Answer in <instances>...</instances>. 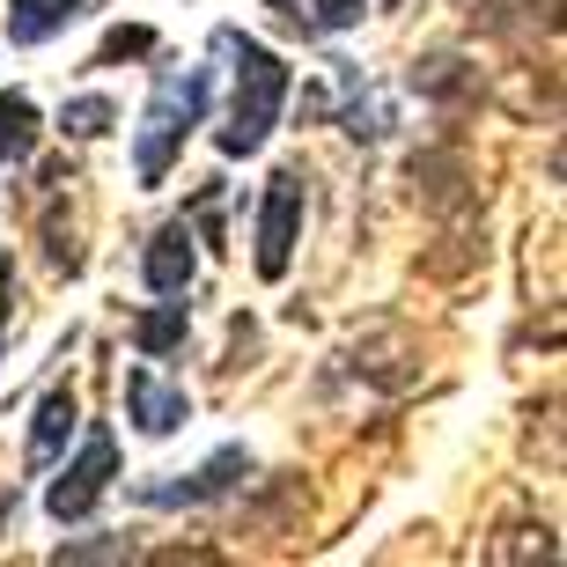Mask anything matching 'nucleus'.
<instances>
[{
    "label": "nucleus",
    "instance_id": "14",
    "mask_svg": "<svg viewBox=\"0 0 567 567\" xmlns=\"http://www.w3.org/2000/svg\"><path fill=\"white\" fill-rule=\"evenodd\" d=\"M111 126H118V104H111V96H66L60 104V133L66 141H104Z\"/></svg>",
    "mask_w": 567,
    "mask_h": 567
},
{
    "label": "nucleus",
    "instance_id": "8",
    "mask_svg": "<svg viewBox=\"0 0 567 567\" xmlns=\"http://www.w3.org/2000/svg\"><path fill=\"white\" fill-rule=\"evenodd\" d=\"M82 427V399H74V383H52L38 399V413H30V450H22V472L38 480V472H52V464L66 457V435Z\"/></svg>",
    "mask_w": 567,
    "mask_h": 567
},
{
    "label": "nucleus",
    "instance_id": "16",
    "mask_svg": "<svg viewBox=\"0 0 567 567\" xmlns=\"http://www.w3.org/2000/svg\"><path fill=\"white\" fill-rule=\"evenodd\" d=\"M530 553H538V560H560V546H553V524H516V530H502V538H494V546H486V560H530Z\"/></svg>",
    "mask_w": 567,
    "mask_h": 567
},
{
    "label": "nucleus",
    "instance_id": "2",
    "mask_svg": "<svg viewBox=\"0 0 567 567\" xmlns=\"http://www.w3.org/2000/svg\"><path fill=\"white\" fill-rule=\"evenodd\" d=\"M214 111V66H155L147 82V104H141V133H133V177L141 192H155L169 177V163L185 155V141L207 126Z\"/></svg>",
    "mask_w": 567,
    "mask_h": 567
},
{
    "label": "nucleus",
    "instance_id": "22",
    "mask_svg": "<svg viewBox=\"0 0 567 567\" xmlns=\"http://www.w3.org/2000/svg\"><path fill=\"white\" fill-rule=\"evenodd\" d=\"M383 8H399V0H383Z\"/></svg>",
    "mask_w": 567,
    "mask_h": 567
},
{
    "label": "nucleus",
    "instance_id": "12",
    "mask_svg": "<svg viewBox=\"0 0 567 567\" xmlns=\"http://www.w3.org/2000/svg\"><path fill=\"white\" fill-rule=\"evenodd\" d=\"M472 16H480V30H494V38H516V44H530L538 30L553 38V0H480Z\"/></svg>",
    "mask_w": 567,
    "mask_h": 567
},
{
    "label": "nucleus",
    "instance_id": "9",
    "mask_svg": "<svg viewBox=\"0 0 567 567\" xmlns=\"http://www.w3.org/2000/svg\"><path fill=\"white\" fill-rule=\"evenodd\" d=\"M185 332H192V302L185 295H155V310H141L126 324V339H133L141 361H169L177 347H185Z\"/></svg>",
    "mask_w": 567,
    "mask_h": 567
},
{
    "label": "nucleus",
    "instance_id": "17",
    "mask_svg": "<svg viewBox=\"0 0 567 567\" xmlns=\"http://www.w3.org/2000/svg\"><path fill=\"white\" fill-rule=\"evenodd\" d=\"M155 52V30L147 22H133V30H111L96 52H89V66H118V60H147Z\"/></svg>",
    "mask_w": 567,
    "mask_h": 567
},
{
    "label": "nucleus",
    "instance_id": "5",
    "mask_svg": "<svg viewBox=\"0 0 567 567\" xmlns=\"http://www.w3.org/2000/svg\"><path fill=\"white\" fill-rule=\"evenodd\" d=\"M111 486H118V435L96 421L82 435V450L60 457V480L44 486V516L52 524H82V516H96V502H104Z\"/></svg>",
    "mask_w": 567,
    "mask_h": 567
},
{
    "label": "nucleus",
    "instance_id": "4",
    "mask_svg": "<svg viewBox=\"0 0 567 567\" xmlns=\"http://www.w3.org/2000/svg\"><path fill=\"white\" fill-rule=\"evenodd\" d=\"M302 214H310V185H302V163H280L258 192V236H251V266L258 280H288L295 244H302Z\"/></svg>",
    "mask_w": 567,
    "mask_h": 567
},
{
    "label": "nucleus",
    "instance_id": "6",
    "mask_svg": "<svg viewBox=\"0 0 567 567\" xmlns=\"http://www.w3.org/2000/svg\"><path fill=\"white\" fill-rule=\"evenodd\" d=\"M126 421L141 427L147 442H163V435H177V427L192 421V391L185 383H163L155 369H126Z\"/></svg>",
    "mask_w": 567,
    "mask_h": 567
},
{
    "label": "nucleus",
    "instance_id": "10",
    "mask_svg": "<svg viewBox=\"0 0 567 567\" xmlns=\"http://www.w3.org/2000/svg\"><path fill=\"white\" fill-rule=\"evenodd\" d=\"M44 141V111L22 89H0V169H22Z\"/></svg>",
    "mask_w": 567,
    "mask_h": 567
},
{
    "label": "nucleus",
    "instance_id": "19",
    "mask_svg": "<svg viewBox=\"0 0 567 567\" xmlns=\"http://www.w3.org/2000/svg\"><path fill=\"white\" fill-rule=\"evenodd\" d=\"M302 16H310V38H339V30H354L369 16V0H310Z\"/></svg>",
    "mask_w": 567,
    "mask_h": 567
},
{
    "label": "nucleus",
    "instance_id": "15",
    "mask_svg": "<svg viewBox=\"0 0 567 567\" xmlns=\"http://www.w3.org/2000/svg\"><path fill=\"white\" fill-rule=\"evenodd\" d=\"M221 207H229V185H221V177H207V185L192 192V207H185V229L207 236V251H229V244H221Z\"/></svg>",
    "mask_w": 567,
    "mask_h": 567
},
{
    "label": "nucleus",
    "instance_id": "7",
    "mask_svg": "<svg viewBox=\"0 0 567 567\" xmlns=\"http://www.w3.org/2000/svg\"><path fill=\"white\" fill-rule=\"evenodd\" d=\"M192 274H199V236L185 229V214H169L163 229L147 236L141 280H147V295H192Z\"/></svg>",
    "mask_w": 567,
    "mask_h": 567
},
{
    "label": "nucleus",
    "instance_id": "13",
    "mask_svg": "<svg viewBox=\"0 0 567 567\" xmlns=\"http://www.w3.org/2000/svg\"><path fill=\"white\" fill-rule=\"evenodd\" d=\"M413 89H427L435 104H457V96H472V66L450 52H427V60H413Z\"/></svg>",
    "mask_w": 567,
    "mask_h": 567
},
{
    "label": "nucleus",
    "instance_id": "1",
    "mask_svg": "<svg viewBox=\"0 0 567 567\" xmlns=\"http://www.w3.org/2000/svg\"><path fill=\"white\" fill-rule=\"evenodd\" d=\"M214 52L229 60V118H221L214 147H221L229 163H244V155H258V147L274 141L280 111H288V96H295V66L280 60L274 44H258L251 30H236V22L214 30Z\"/></svg>",
    "mask_w": 567,
    "mask_h": 567
},
{
    "label": "nucleus",
    "instance_id": "20",
    "mask_svg": "<svg viewBox=\"0 0 567 567\" xmlns=\"http://www.w3.org/2000/svg\"><path fill=\"white\" fill-rule=\"evenodd\" d=\"M8 317H16V258L0 251V332H8Z\"/></svg>",
    "mask_w": 567,
    "mask_h": 567
},
{
    "label": "nucleus",
    "instance_id": "11",
    "mask_svg": "<svg viewBox=\"0 0 567 567\" xmlns=\"http://www.w3.org/2000/svg\"><path fill=\"white\" fill-rule=\"evenodd\" d=\"M82 8L89 0H8V44H22V52L30 44H52Z\"/></svg>",
    "mask_w": 567,
    "mask_h": 567
},
{
    "label": "nucleus",
    "instance_id": "18",
    "mask_svg": "<svg viewBox=\"0 0 567 567\" xmlns=\"http://www.w3.org/2000/svg\"><path fill=\"white\" fill-rule=\"evenodd\" d=\"M133 538H118V530H96V538H66V546H52V560H133Z\"/></svg>",
    "mask_w": 567,
    "mask_h": 567
},
{
    "label": "nucleus",
    "instance_id": "21",
    "mask_svg": "<svg viewBox=\"0 0 567 567\" xmlns=\"http://www.w3.org/2000/svg\"><path fill=\"white\" fill-rule=\"evenodd\" d=\"M16 508H22V494H16V480H8V486H0V530L16 524Z\"/></svg>",
    "mask_w": 567,
    "mask_h": 567
},
{
    "label": "nucleus",
    "instance_id": "3",
    "mask_svg": "<svg viewBox=\"0 0 567 567\" xmlns=\"http://www.w3.org/2000/svg\"><path fill=\"white\" fill-rule=\"evenodd\" d=\"M258 480V457L244 442H221L207 464H192V472H163V480H133L126 502L133 508H214V502H236L244 486Z\"/></svg>",
    "mask_w": 567,
    "mask_h": 567
}]
</instances>
